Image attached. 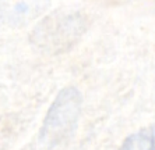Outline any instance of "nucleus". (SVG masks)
I'll use <instances>...</instances> for the list:
<instances>
[{"mask_svg": "<svg viewBox=\"0 0 155 150\" xmlns=\"http://www.w3.org/2000/svg\"><path fill=\"white\" fill-rule=\"evenodd\" d=\"M45 3L38 2H0V20L10 25H22L42 11Z\"/></svg>", "mask_w": 155, "mask_h": 150, "instance_id": "7ed1b4c3", "label": "nucleus"}, {"mask_svg": "<svg viewBox=\"0 0 155 150\" xmlns=\"http://www.w3.org/2000/svg\"><path fill=\"white\" fill-rule=\"evenodd\" d=\"M83 31V21L80 15H59L54 14L46 18L34 31L36 45L45 49L53 47L59 50L60 46H67L77 39Z\"/></svg>", "mask_w": 155, "mask_h": 150, "instance_id": "f03ea898", "label": "nucleus"}, {"mask_svg": "<svg viewBox=\"0 0 155 150\" xmlns=\"http://www.w3.org/2000/svg\"><path fill=\"white\" fill-rule=\"evenodd\" d=\"M81 110V95L76 88H66L58 95L45 118L42 136L59 140L74 129Z\"/></svg>", "mask_w": 155, "mask_h": 150, "instance_id": "f257e3e1", "label": "nucleus"}, {"mask_svg": "<svg viewBox=\"0 0 155 150\" xmlns=\"http://www.w3.org/2000/svg\"><path fill=\"white\" fill-rule=\"evenodd\" d=\"M120 150H155V124L129 136Z\"/></svg>", "mask_w": 155, "mask_h": 150, "instance_id": "20e7f679", "label": "nucleus"}]
</instances>
